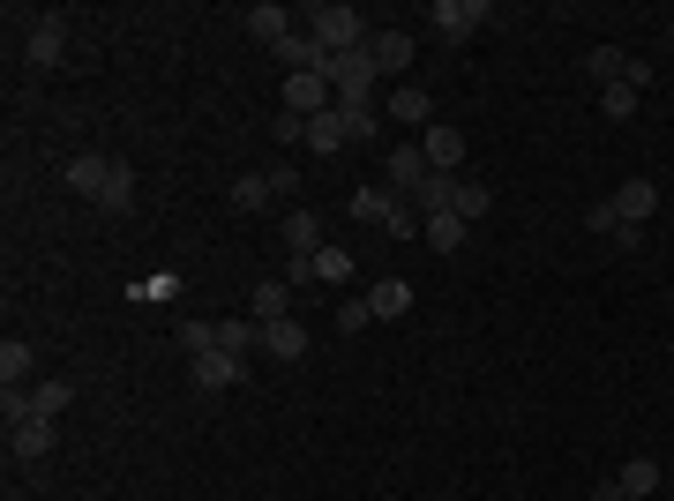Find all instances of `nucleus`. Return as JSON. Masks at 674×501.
<instances>
[{
  "label": "nucleus",
  "instance_id": "f257e3e1",
  "mask_svg": "<svg viewBox=\"0 0 674 501\" xmlns=\"http://www.w3.org/2000/svg\"><path fill=\"white\" fill-rule=\"evenodd\" d=\"M352 217H360V225H382V232H397V240L420 232V209H405V195H397V187H375V180L352 187Z\"/></svg>",
  "mask_w": 674,
  "mask_h": 501
},
{
  "label": "nucleus",
  "instance_id": "f03ea898",
  "mask_svg": "<svg viewBox=\"0 0 674 501\" xmlns=\"http://www.w3.org/2000/svg\"><path fill=\"white\" fill-rule=\"evenodd\" d=\"M307 23H315V45H323L330 60H337V53H360V45H368V15H360V8H345V0H323Z\"/></svg>",
  "mask_w": 674,
  "mask_h": 501
},
{
  "label": "nucleus",
  "instance_id": "7ed1b4c3",
  "mask_svg": "<svg viewBox=\"0 0 674 501\" xmlns=\"http://www.w3.org/2000/svg\"><path fill=\"white\" fill-rule=\"evenodd\" d=\"M285 113H300V121H315V113H337L330 68H307V76H285Z\"/></svg>",
  "mask_w": 674,
  "mask_h": 501
},
{
  "label": "nucleus",
  "instance_id": "20e7f679",
  "mask_svg": "<svg viewBox=\"0 0 674 501\" xmlns=\"http://www.w3.org/2000/svg\"><path fill=\"white\" fill-rule=\"evenodd\" d=\"M330 90H337V105H368V90H375V60H368V45L330 60Z\"/></svg>",
  "mask_w": 674,
  "mask_h": 501
},
{
  "label": "nucleus",
  "instance_id": "39448f33",
  "mask_svg": "<svg viewBox=\"0 0 674 501\" xmlns=\"http://www.w3.org/2000/svg\"><path fill=\"white\" fill-rule=\"evenodd\" d=\"M487 15H495V8H487V0H435V15H427V23H435V38H472V31H480V23H487Z\"/></svg>",
  "mask_w": 674,
  "mask_h": 501
},
{
  "label": "nucleus",
  "instance_id": "423d86ee",
  "mask_svg": "<svg viewBox=\"0 0 674 501\" xmlns=\"http://www.w3.org/2000/svg\"><path fill=\"white\" fill-rule=\"evenodd\" d=\"M233 382H248V352H195V389L203 397L233 389Z\"/></svg>",
  "mask_w": 674,
  "mask_h": 501
},
{
  "label": "nucleus",
  "instance_id": "0eeeda50",
  "mask_svg": "<svg viewBox=\"0 0 674 501\" xmlns=\"http://www.w3.org/2000/svg\"><path fill=\"white\" fill-rule=\"evenodd\" d=\"M427 172H435V166H427V150H420V143H390V187H397L405 203H413V195L427 187Z\"/></svg>",
  "mask_w": 674,
  "mask_h": 501
},
{
  "label": "nucleus",
  "instance_id": "6e6552de",
  "mask_svg": "<svg viewBox=\"0 0 674 501\" xmlns=\"http://www.w3.org/2000/svg\"><path fill=\"white\" fill-rule=\"evenodd\" d=\"M68 53V23L60 15H31V68H60Z\"/></svg>",
  "mask_w": 674,
  "mask_h": 501
},
{
  "label": "nucleus",
  "instance_id": "1a4fd4ad",
  "mask_svg": "<svg viewBox=\"0 0 674 501\" xmlns=\"http://www.w3.org/2000/svg\"><path fill=\"white\" fill-rule=\"evenodd\" d=\"M464 232H472V225H464L458 209H427V217H420V240H427L435 254H458V248H464Z\"/></svg>",
  "mask_w": 674,
  "mask_h": 501
},
{
  "label": "nucleus",
  "instance_id": "9d476101",
  "mask_svg": "<svg viewBox=\"0 0 674 501\" xmlns=\"http://www.w3.org/2000/svg\"><path fill=\"white\" fill-rule=\"evenodd\" d=\"M420 150H427V166H435V172H464V135H458V127L435 121V127L420 135Z\"/></svg>",
  "mask_w": 674,
  "mask_h": 501
},
{
  "label": "nucleus",
  "instance_id": "9b49d317",
  "mask_svg": "<svg viewBox=\"0 0 674 501\" xmlns=\"http://www.w3.org/2000/svg\"><path fill=\"white\" fill-rule=\"evenodd\" d=\"M607 203H615V217H622V225H644V217L660 209V187H652V180H622Z\"/></svg>",
  "mask_w": 674,
  "mask_h": 501
},
{
  "label": "nucleus",
  "instance_id": "f8f14e48",
  "mask_svg": "<svg viewBox=\"0 0 674 501\" xmlns=\"http://www.w3.org/2000/svg\"><path fill=\"white\" fill-rule=\"evenodd\" d=\"M248 38H255V45H270V53H278V45L293 38V15H285L278 0H262V8H248Z\"/></svg>",
  "mask_w": 674,
  "mask_h": 501
},
{
  "label": "nucleus",
  "instance_id": "ddd939ff",
  "mask_svg": "<svg viewBox=\"0 0 674 501\" xmlns=\"http://www.w3.org/2000/svg\"><path fill=\"white\" fill-rule=\"evenodd\" d=\"M368 60H375V76H397L413 60V38L405 31H368Z\"/></svg>",
  "mask_w": 674,
  "mask_h": 501
},
{
  "label": "nucleus",
  "instance_id": "4468645a",
  "mask_svg": "<svg viewBox=\"0 0 674 501\" xmlns=\"http://www.w3.org/2000/svg\"><path fill=\"white\" fill-rule=\"evenodd\" d=\"M8 449L23 464H38L45 449H53V419H15V426H8Z\"/></svg>",
  "mask_w": 674,
  "mask_h": 501
},
{
  "label": "nucleus",
  "instance_id": "2eb2a0df",
  "mask_svg": "<svg viewBox=\"0 0 674 501\" xmlns=\"http://www.w3.org/2000/svg\"><path fill=\"white\" fill-rule=\"evenodd\" d=\"M262 352H270V360H300V352H307V322H293V315H285V322H262Z\"/></svg>",
  "mask_w": 674,
  "mask_h": 501
},
{
  "label": "nucleus",
  "instance_id": "dca6fc26",
  "mask_svg": "<svg viewBox=\"0 0 674 501\" xmlns=\"http://www.w3.org/2000/svg\"><path fill=\"white\" fill-rule=\"evenodd\" d=\"M98 209H105V217H121V209H135V166H121V158H113V172H105V187H98Z\"/></svg>",
  "mask_w": 674,
  "mask_h": 501
},
{
  "label": "nucleus",
  "instance_id": "f3484780",
  "mask_svg": "<svg viewBox=\"0 0 674 501\" xmlns=\"http://www.w3.org/2000/svg\"><path fill=\"white\" fill-rule=\"evenodd\" d=\"M615 487H622V494H630V501L660 494V464H652V457H630V464H622V471H615Z\"/></svg>",
  "mask_w": 674,
  "mask_h": 501
},
{
  "label": "nucleus",
  "instance_id": "a211bd4d",
  "mask_svg": "<svg viewBox=\"0 0 674 501\" xmlns=\"http://www.w3.org/2000/svg\"><path fill=\"white\" fill-rule=\"evenodd\" d=\"M307 143H315V158H337V150L352 143V135H345V113H315V121H307Z\"/></svg>",
  "mask_w": 674,
  "mask_h": 501
},
{
  "label": "nucleus",
  "instance_id": "6ab92c4d",
  "mask_svg": "<svg viewBox=\"0 0 674 501\" xmlns=\"http://www.w3.org/2000/svg\"><path fill=\"white\" fill-rule=\"evenodd\" d=\"M368 307H375V322H390V315H405V307H413V285H405V277H375Z\"/></svg>",
  "mask_w": 674,
  "mask_h": 501
},
{
  "label": "nucleus",
  "instance_id": "aec40b11",
  "mask_svg": "<svg viewBox=\"0 0 674 501\" xmlns=\"http://www.w3.org/2000/svg\"><path fill=\"white\" fill-rule=\"evenodd\" d=\"M285 248H293V254L323 248V217H315V209H293V217H285Z\"/></svg>",
  "mask_w": 674,
  "mask_h": 501
},
{
  "label": "nucleus",
  "instance_id": "412c9836",
  "mask_svg": "<svg viewBox=\"0 0 674 501\" xmlns=\"http://www.w3.org/2000/svg\"><path fill=\"white\" fill-rule=\"evenodd\" d=\"M458 180H464V172H427V187L413 195L420 217H427V209H458Z\"/></svg>",
  "mask_w": 674,
  "mask_h": 501
},
{
  "label": "nucleus",
  "instance_id": "4be33fe9",
  "mask_svg": "<svg viewBox=\"0 0 674 501\" xmlns=\"http://www.w3.org/2000/svg\"><path fill=\"white\" fill-rule=\"evenodd\" d=\"M585 68L599 76V90H607V83H622V76H630V53H622V45H592Z\"/></svg>",
  "mask_w": 674,
  "mask_h": 501
},
{
  "label": "nucleus",
  "instance_id": "5701e85b",
  "mask_svg": "<svg viewBox=\"0 0 674 501\" xmlns=\"http://www.w3.org/2000/svg\"><path fill=\"white\" fill-rule=\"evenodd\" d=\"M105 172H113V158H68V187L98 203V187H105Z\"/></svg>",
  "mask_w": 674,
  "mask_h": 501
},
{
  "label": "nucleus",
  "instance_id": "b1692460",
  "mask_svg": "<svg viewBox=\"0 0 674 501\" xmlns=\"http://www.w3.org/2000/svg\"><path fill=\"white\" fill-rule=\"evenodd\" d=\"M427 113H435V105H427L420 83H405L397 98H390V121H405V127H427Z\"/></svg>",
  "mask_w": 674,
  "mask_h": 501
},
{
  "label": "nucleus",
  "instance_id": "393cba45",
  "mask_svg": "<svg viewBox=\"0 0 674 501\" xmlns=\"http://www.w3.org/2000/svg\"><path fill=\"white\" fill-rule=\"evenodd\" d=\"M285 299H293L285 277H262V285H255V315H262V322H285Z\"/></svg>",
  "mask_w": 674,
  "mask_h": 501
},
{
  "label": "nucleus",
  "instance_id": "a878e982",
  "mask_svg": "<svg viewBox=\"0 0 674 501\" xmlns=\"http://www.w3.org/2000/svg\"><path fill=\"white\" fill-rule=\"evenodd\" d=\"M270 195H278V187H270V172H240V180H233V209H262Z\"/></svg>",
  "mask_w": 674,
  "mask_h": 501
},
{
  "label": "nucleus",
  "instance_id": "bb28decb",
  "mask_svg": "<svg viewBox=\"0 0 674 501\" xmlns=\"http://www.w3.org/2000/svg\"><path fill=\"white\" fill-rule=\"evenodd\" d=\"M0 419L15 426V419H38V405H31V382H0Z\"/></svg>",
  "mask_w": 674,
  "mask_h": 501
},
{
  "label": "nucleus",
  "instance_id": "cd10ccee",
  "mask_svg": "<svg viewBox=\"0 0 674 501\" xmlns=\"http://www.w3.org/2000/svg\"><path fill=\"white\" fill-rule=\"evenodd\" d=\"M68 397H76V382H38V389H31L38 419H60V412H68Z\"/></svg>",
  "mask_w": 674,
  "mask_h": 501
},
{
  "label": "nucleus",
  "instance_id": "c85d7f7f",
  "mask_svg": "<svg viewBox=\"0 0 674 501\" xmlns=\"http://www.w3.org/2000/svg\"><path fill=\"white\" fill-rule=\"evenodd\" d=\"M487 209H495V195H487L480 180H458V217H464V225H480Z\"/></svg>",
  "mask_w": 674,
  "mask_h": 501
},
{
  "label": "nucleus",
  "instance_id": "c756f323",
  "mask_svg": "<svg viewBox=\"0 0 674 501\" xmlns=\"http://www.w3.org/2000/svg\"><path fill=\"white\" fill-rule=\"evenodd\" d=\"M0 382H31V344H23V337L0 344Z\"/></svg>",
  "mask_w": 674,
  "mask_h": 501
},
{
  "label": "nucleus",
  "instance_id": "7c9ffc66",
  "mask_svg": "<svg viewBox=\"0 0 674 501\" xmlns=\"http://www.w3.org/2000/svg\"><path fill=\"white\" fill-rule=\"evenodd\" d=\"M262 344V322H217V352H248Z\"/></svg>",
  "mask_w": 674,
  "mask_h": 501
},
{
  "label": "nucleus",
  "instance_id": "2f4dec72",
  "mask_svg": "<svg viewBox=\"0 0 674 501\" xmlns=\"http://www.w3.org/2000/svg\"><path fill=\"white\" fill-rule=\"evenodd\" d=\"M599 113H607V121H630V113H637V90L630 83H607V90H599Z\"/></svg>",
  "mask_w": 674,
  "mask_h": 501
},
{
  "label": "nucleus",
  "instance_id": "473e14b6",
  "mask_svg": "<svg viewBox=\"0 0 674 501\" xmlns=\"http://www.w3.org/2000/svg\"><path fill=\"white\" fill-rule=\"evenodd\" d=\"M345 113V135L352 143H375V105H337Z\"/></svg>",
  "mask_w": 674,
  "mask_h": 501
},
{
  "label": "nucleus",
  "instance_id": "72a5a7b5",
  "mask_svg": "<svg viewBox=\"0 0 674 501\" xmlns=\"http://www.w3.org/2000/svg\"><path fill=\"white\" fill-rule=\"evenodd\" d=\"M368 322H375V307H368V299H345V307H337V330H345V337H360Z\"/></svg>",
  "mask_w": 674,
  "mask_h": 501
},
{
  "label": "nucleus",
  "instance_id": "f704fd0d",
  "mask_svg": "<svg viewBox=\"0 0 674 501\" xmlns=\"http://www.w3.org/2000/svg\"><path fill=\"white\" fill-rule=\"evenodd\" d=\"M270 135H278V143H307V121H300V113H278Z\"/></svg>",
  "mask_w": 674,
  "mask_h": 501
},
{
  "label": "nucleus",
  "instance_id": "c9c22d12",
  "mask_svg": "<svg viewBox=\"0 0 674 501\" xmlns=\"http://www.w3.org/2000/svg\"><path fill=\"white\" fill-rule=\"evenodd\" d=\"M585 225H592V232H615L622 217H615V203H592V209H585Z\"/></svg>",
  "mask_w": 674,
  "mask_h": 501
},
{
  "label": "nucleus",
  "instance_id": "e433bc0d",
  "mask_svg": "<svg viewBox=\"0 0 674 501\" xmlns=\"http://www.w3.org/2000/svg\"><path fill=\"white\" fill-rule=\"evenodd\" d=\"M607 240H615V248H622V254H637V248H644V225H615Z\"/></svg>",
  "mask_w": 674,
  "mask_h": 501
},
{
  "label": "nucleus",
  "instance_id": "4c0bfd02",
  "mask_svg": "<svg viewBox=\"0 0 674 501\" xmlns=\"http://www.w3.org/2000/svg\"><path fill=\"white\" fill-rule=\"evenodd\" d=\"M592 501H630V494H622L615 479H599V487H592Z\"/></svg>",
  "mask_w": 674,
  "mask_h": 501
}]
</instances>
